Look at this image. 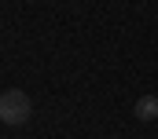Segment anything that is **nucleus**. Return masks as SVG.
Here are the masks:
<instances>
[{
  "mask_svg": "<svg viewBox=\"0 0 158 139\" xmlns=\"http://www.w3.org/2000/svg\"><path fill=\"white\" fill-rule=\"evenodd\" d=\"M30 113H33V103H30L26 92L7 88V92L0 95V121H4V125H11V128H15V125H26Z\"/></svg>",
  "mask_w": 158,
  "mask_h": 139,
  "instance_id": "nucleus-1",
  "label": "nucleus"
},
{
  "mask_svg": "<svg viewBox=\"0 0 158 139\" xmlns=\"http://www.w3.org/2000/svg\"><path fill=\"white\" fill-rule=\"evenodd\" d=\"M132 113L140 121H158V95H140L136 106H132Z\"/></svg>",
  "mask_w": 158,
  "mask_h": 139,
  "instance_id": "nucleus-2",
  "label": "nucleus"
}]
</instances>
